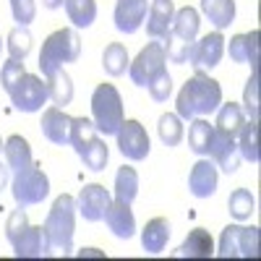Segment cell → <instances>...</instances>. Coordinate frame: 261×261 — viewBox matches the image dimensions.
<instances>
[{
    "instance_id": "obj_41",
    "label": "cell",
    "mask_w": 261,
    "mask_h": 261,
    "mask_svg": "<svg viewBox=\"0 0 261 261\" xmlns=\"http://www.w3.org/2000/svg\"><path fill=\"white\" fill-rule=\"evenodd\" d=\"M29 227V217H27V212H24V206H18V209H13L11 212V217H8V222H6V238H8V243H13L16 238L21 235Z\"/></svg>"
},
{
    "instance_id": "obj_34",
    "label": "cell",
    "mask_w": 261,
    "mask_h": 261,
    "mask_svg": "<svg viewBox=\"0 0 261 261\" xmlns=\"http://www.w3.org/2000/svg\"><path fill=\"white\" fill-rule=\"evenodd\" d=\"M157 134L165 146H178L183 141V120L175 113H165L157 123Z\"/></svg>"
},
{
    "instance_id": "obj_22",
    "label": "cell",
    "mask_w": 261,
    "mask_h": 261,
    "mask_svg": "<svg viewBox=\"0 0 261 261\" xmlns=\"http://www.w3.org/2000/svg\"><path fill=\"white\" fill-rule=\"evenodd\" d=\"M199 27H201L199 11L191 8V6H186V8L175 11V16H172L170 34H175V37L183 39V42H196V37H199Z\"/></svg>"
},
{
    "instance_id": "obj_4",
    "label": "cell",
    "mask_w": 261,
    "mask_h": 261,
    "mask_svg": "<svg viewBox=\"0 0 261 261\" xmlns=\"http://www.w3.org/2000/svg\"><path fill=\"white\" fill-rule=\"evenodd\" d=\"M92 120L94 128L105 136H115L123 125V97L115 84H99L92 94Z\"/></svg>"
},
{
    "instance_id": "obj_9",
    "label": "cell",
    "mask_w": 261,
    "mask_h": 261,
    "mask_svg": "<svg viewBox=\"0 0 261 261\" xmlns=\"http://www.w3.org/2000/svg\"><path fill=\"white\" fill-rule=\"evenodd\" d=\"M118 149H120V154L130 162H141L149 157V134H146V128L139 123V120H123V125L118 128Z\"/></svg>"
},
{
    "instance_id": "obj_32",
    "label": "cell",
    "mask_w": 261,
    "mask_h": 261,
    "mask_svg": "<svg viewBox=\"0 0 261 261\" xmlns=\"http://www.w3.org/2000/svg\"><path fill=\"white\" fill-rule=\"evenodd\" d=\"M253 193L248 188H235L230 193V199H227V212L230 217H235L238 222H243V220H251V214H253Z\"/></svg>"
},
{
    "instance_id": "obj_5",
    "label": "cell",
    "mask_w": 261,
    "mask_h": 261,
    "mask_svg": "<svg viewBox=\"0 0 261 261\" xmlns=\"http://www.w3.org/2000/svg\"><path fill=\"white\" fill-rule=\"evenodd\" d=\"M11 191H13V199L18 206H34V204H42L50 193V178L42 172L34 162L13 175V183H11Z\"/></svg>"
},
{
    "instance_id": "obj_28",
    "label": "cell",
    "mask_w": 261,
    "mask_h": 261,
    "mask_svg": "<svg viewBox=\"0 0 261 261\" xmlns=\"http://www.w3.org/2000/svg\"><path fill=\"white\" fill-rule=\"evenodd\" d=\"M243 123H246V113H243L241 105L227 102V105L217 107V123H214V128H220V130H225V134L235 136Z\"/></svg>"
},
{
    "instance_id": "obj_15",
    "label": "cell",
    "mask_w": 261,
    "mask_h": 261,
    "mask_svg": "<svg viewBox=\"0 0 261 261\" xmlns=\"http://www.w3.org/2000/svg\"><path fill=\"white\" fill-rule=\"evenodd\" d=\"M42 136L47 141L58 144V146H68L71 144V125H73V118L65 115L60 107H47L42 113Z\"/></svg>"
},
{
    "instance_id": "obj_24",
    "label": "cell",
    "mask_w": 261,
    "mask_h": 261,
    "mask_svg": "<svg viewBox=\"0 0 261 261\" xmlns=\"http://www.w3.org/2000/svg\"><path fill=\"white\" fill-rule=\"evenodd\" d=\"M201 13L212 21L217 32H222L235 21V0H201Z\"/></svg>"
},
{
    "instance_id": "obj_19",
    "label": "cell",
    "mask_w": 261,
    "mask_h": 261,
    "mask_svg": "<svg viewBox=\"0 0 261 261\" xmlns=\"http://www.w3.org/2000/svg\"><path fill=\"white\" fill-rule=\"evenodd\" d=\"M258 29L248 32V34H235L227 45L230 60L235 63H248L251 68H258Z\"/></svg>"
},
{
    "instance_id": "obj_44",
    "label": "cell",
    "mask_w": 261,
    "mask_h": 261,
    "mask_svg": "<svg viewBox=\"0 0 261 261\" xmlns=\"http://www.w3.org/2000/svg\"><path fill=\"white\" fill-rule=\"evenodd\" d=\"M63 3H65V0H42V6H45V8H50V11H55V8H63Z\"/></svg>"
},
{
    "instance_id": "obj_17",
    "label": "cell",
    "mask_w": 261,
    "mask_h": 261,
    "mask_svg": "<svg viewBox=\"0 0 261 261\" xmlns=\"http://www.w3.org/2000/svg\"><path fill=\"white\" fill-rule=\"evenodd\" d=\"M172 16H175V6L172 0H149L146 11V34L151 39H165L172 27Z\"/></svg>"
},
{
    "instance_id": "obj_43",
    "label": "cell",
    "mask_w": 261,
    "mask_h": 261,
    "mask_svg": "<svg viewBox=\"0 0 261 261\" xmlns=\"http://www.w3.org/2000/svg\"><path fill=\"white\" fill-rule=\"evenodd\" d=\"M8 165H3V162H0V191H3L6 186H8Z\"/></svg>"
},
{
    "instance_id": "obj_46",
    "label": "cell",
    "mask_w": 261,
    "mask_h": 261,
    "mask_svg": "<svg viewBox=\"0 0 261 261\" xmlns=\"http://www.w3.org/2000/svg\"><path fill=\"white\" fill-rule=\"evenodd\" d=\"M3 144H6V141H3V139H0V151H3Z\"/></svg>"
},
{
    "instance_id": "obj_14",
    "label": "cell",
    "mask_w": 261,
    "mask_h": 261,
    "mask_svg": "<svg viewBox=\"0 0 261 261\" xmlns=\"http://www.w3.org/2000/svg\"><path fill=\"white\" fill-rule=\"evenodd\" d=\"M102 220H105L107 230L115 238H120V241H128V238H134V232H136V217L130 212V204H125V201L113 199L110 206L105 209Z\"/></svg>"
},
{
    "instance_id": "obj_13",
    "label": "cell",
    "mask_w": 261,
    "mask_h": 261,
    "mask_svg": "<svg viewBox=\"0 0 261 261\" xmlns=\"http://www.w3.org/2000/svg\"><path fill=\"white\" fill-rule=\"evenodd\" d=\"M11 246H13V253L18 258H47L53 253V246H50V238L45 232V225L42 227L29 225Z\"/></svg>"
},
{
    "instance_id": "obj_12",
    "label": "cell",
    "mask_w": 261,
    "mask_h": 261,
    "mask_svg": "<svg viewBox=\"0 0 261 261\" xmlns=\"http://www.w3.org/2000/svg\"><path fill=\"white\" fill-rule=\"evenodd\" d=\"M110 201H113V196L105 186L89 183V186H84L76 196V212L86 222H99L105 217V209L110 206Z\"/></svg>"
},
{
    "instance_id": "obj_8",
    "label": "cell",
    "mask_w": 261,
    "mask_h": 261,
    "mask_svg": "<svg viewBox=\"0 0 261 261\" xmlns=\"http://www.w3.org/2000/svg\"><path fill=\"white\" fill-rule=\"evenodd\" d=\"M165 63H167V55H165V47L160 39H151L149 45L136 55V60L128 65V73H130V81L136 86H149V81L154 79L160 71H165Z\"/></svg>"
},
{
    "instance_id": "obj_39",
    "label": "cell",
    "mask_w": 261,
    "mask_h": 261,
    "mask_svg": "<svg viewBox=\"0 0 261 261\" xmlns=\"http://www.w3.org/2000/svg\"><path fill=\"white\" fill-rule=\"evenodd\" d=\"M146 89H149V97L154 99V102H167V99H170V94H172V79H170L167 68H165V71H160L154 79H151Z\"/></svg>"
},
{
    "instance_id": "obj_21",
    "label": "cell",
    "mask_w": 261,
    "mask_h": 261,
    "mask_svg": "<svg viewBox=\"0 0 261 261\" xmlns=\"http://www.w3.org/2000/svg\"><path fill=\"white\" fill-rule=\"evenodd\" d=\"M167 241H170V222L165 220V217H154V220H149L146 227L141 230V246L151 256L162 253Z\"/></svg>"
},
{
    "instance_id": "obj_2",
    "label": "cell",
    "mask_w": 261,
    "mask_h": 261,
    "mask_svg": "<svg viewBox=\"0 0 261 261\" xmlns=\"http://www.w3.org/2000/svg\"><path fill=\"white\" fill-rule=\"evenodd\" d=\"M76 199L71 193H63L53 201V209L45 220V232L50 238L53 253L68 256L73 248V232H76Z\"/></svg>"
},
{
    "instance_id": "obj_3",
    "label": "cell",
    "mask_w": 261,
    "mask_h": 261,
    "mask_svg": "<svg viewBox=\"0 0 261 261\" xmlns=\"http://www.w3.org/2000/svg\"><path fill=\"white\" fill-rule=\"evenodd\" d=\"M81 55V37L76 29H58L53 32L39 53V71L50 76L53 71L63 68L65 63H76Z\"/></svg>"
},
{
    "instance_id": "obj_26",
    "label": "cell",
    "mask_w": 261,
    "mask_h": 261,
    "mask_svg": "<svg viewBox=\"0 0 261 261\" xmlns=\"http://www.w3.org/2000/svg\"><path fill=\"white\" fill-rule=\"evenodd\" d=\"M45 81H47V92H50V99H53L55 107L71 105V99H73V84H71V76L65 73L63 68H58L50 76H45Z\"/></svg>"
},
{
    "instance_id": "obj_45",
    "label": "cell",
    "mask_w": 261,
    "mask_h": 261,
    "mask_svg": "<svg viewBox=\"0 0 261 261\" xmlns=\"http://www.w3.org/2000/svg\"><path fill=\"white\" fill-rule=\"evenodd\" d=\"M79 256H81V258H84V256H97V258H102V256H105V253H99V251H97V248H84V251H81V253H79Z\"/></svg>"
},
{
    "instance_id": "obj_7",
    "label": "cell",
    "mask_w": 261,
    "mask_h": 261,
    "mask_svg": "<svg viewBox=\"0 0 261 261\" xmlns=\"http://www.w3.org/2000/svg\"><path fill=\"white\" fill-rule=\"evenodd\" d=\"M11 102L18 113H39L42 105L50 99V92H47V81H42L39 76L34 73H24L8 92Z\"/></svg>"
},
{
    "instance_id": "obj_27",
    "label": "cell",
    "mask_w": 261,
    "mask_h": 261,
    "mask_svg": "<svg viewBox=\"0 0 261 261\" xmlns=\"http://www.w3.org/2000/svg\"><path fill=\"white\" fill-rule=\"evenodd\" d=\"M235 144L241 157L248 162H258V120H246L241 125V130L235 134Z\"/></svg>"
},
{
    "instance_id": "obj_31",
    "label": "cell",
    "mask_w": 261,
    "mask_h": 261,
    "mask_svg": "<svg viewBox=\"0 0 261 261\" xmlns=\"http://www.w3.org/2000/svg\"><path fill=\"white\" fill-rule=\"evenodd\" d=\"M212 128L214 125H209V120H204V118H193L191 125H188V146L199 157H206V151H209Z\"/></svg>"
},
{
    "instance_id": "obj_37",
    "label": "cell",
    "mask_w": 261,
    "mask_h": 261,
    "mask_svg": "<svg viewBox=\"0 0 261 261\" xmlns=\"http://www.w3.org/2000/svg\"><path fill=\"white\" fill-rule=\"evenodd\" d=\"M162 42V47H165V55L170 63H175V65H186L188 63V55H191V47H193V42H183L178 39L175 34H167Z\"/></svg>"
},
{
    "instance_id": "obj_20",
    "label": "cell",
    "mask_w": 261,
    "mask_h": 261,
    "mask_svg": "<svg viewBox=\"0 0 261 261\" xmlns=\"http://www.w3.org/2000/svg\"><path fill=\"white\" fill-rule=\"evenodd\" d=\"M175 258H212L214 256V241L204 227H196L188 232L183 246L172 253Z\"/></svg>"
},
{
    "instance_id": "obj_33",
    "label": "cell",
    "mask_w": 261,
    "mask_h": 261,
    "mask_svg": "<svg viewBox=\"0 0 261 261\" xmlns=\"http://www.w3.org/2000/svg\"><path fill=\"white\" fill-rule=\"evenodd\" d=\"M81 162H84V167L86 170H92V172H102L105 170V165H107V160H110V149H107V144L97 136L89 146H86L84 151H81Z\"/></svg>"
},
{
    "instance_id": "obj_16",
    "label": "cell",
    "mask_w": 261,
    "mask_h": 261,
    "mask_svg": "<svg viewBox=\"0 0 261 261\" xmlns=\"http://www.w3.org/2000/svg\"><path fill=\"white\" fill-rule=\"evenodd\" d=\"M149 0H118L115 6V29L123 34H136L146 21Z\"/></svg>"
},
{
    "instance_id": "obj_40",
    "label": "cell",
    "mask_w": 261,
    "mask_h": 261,
    "mask_svg": "<svg viewBox=\"0 0 261 261\" xmlns=\"http://www.w3.org/2000/svg\"><path fill=\"white\" fill-rule=\"evenodd\" d=\"M11 13L18 27H29L37 16V6L34 0H11Z\"/></svg>"
},
{
    "instance_id": "obj_36",
    "label": "cell",
    "mask_w": 261,
    "mask_h": 261,
    "mask_svg": "<svg viewBox=\"0 0 261 261\" xmlns=\"http://www.w3.org/2000/svg\"><path fill=\"white\" fill-rule=\"evenodd\" d=\"M8 53L13 60H27V55L32 53V34L27 27H16L8 34Z\"/></svg>"
},
{
    "instance_id": "obj_35",
    "label": "cell",
    "mask_w": 261,
    "mask_h": 261,
    "mask_svg": "<svg viewBox=\"0 0 261 261\" xmlns=\"http://www.w3.org/2000/svg\"><path fill=\"white\" fill-rule=\"evenodd\" d=\"M94 139H97L94 120H89V118H73V125H71V146L76 149V154H81V151L89 146Z\"/></svg>"
},
{
    "instance_id": "obj_10",
    "label": "cell",
    "mask_w": 261,
    "mask_h": 261,
    "mask_svg": "<svg viewBox=\"0 0 261 261\" xmlns=\"http://www.w3.org/2000/svg\"><path fill=\"white\" fill-rule=\"evenodd\" d=\"M222 55H225V37L222 32H212L193 42L188 63L193 65L196 73H204V71H212L214 65H220Z\"/></svg>"
},
{
    "instance_id": "obj_29",
    "label": "cell",
    "mask_w": 261,
    "mask_h": 261,
    "mask_svg": "<svg viewBox=\"0 0 261 261\" xmlns=\"http://www.w3.org/2000/svg\"><path fill=\"white\" fill-rule=\"evenodd\" d=\"M65 13L73 21V27L86 29L94 24L97 18V0H65Z\"/></svg>"
},
{
    "instance_id": "obj_47",
    "label": "cell",
    "mask_w": 261,
    "mask_h": 261,
    "mask_svg": "<svg viewBox=\"0 0 261 261\" xmlns=\"http://www.w3.org/2000/svg\"><path fill=\"white\" fill-rule=\"evenodd\" d=\"M0 50H3V42H0Z\"/></svg>"
},
{
    "instance_id": "obj_11",
    "label": "cell",
    "mask_w": 261,
    "mask_h": 261,
    "mask_svg": "<svg viewBox=\"0 0 261 261\" xmlns=\"http://www.w3.org/2000/svg\"><path fill=\"white\" fill-rule=\"evenodd\" d=\"M206 157H212V162L222 172H227V175H232V172L241 167V151H238L235 136L225 134V130H220V128H212Z\"/></svg>"
},
{
    "instance_id": "obj_18",
    "label": "cell",
    "mask_w": 261,
    "mask_h": 261,
    "mask_svg": "<svg viewBox=\"0 0 261 261\" xmlns=\"http://www.w3.org/2000/svg\"><path fill=\"white\" fill-rule=\"evenodd\" d=\"M217 165L212 160H199L191 167V175H188V191L196 196V199H209V196L217 191Z\"/></svg>"
},
{
    "instance_id": "obj_6",
    "label": "cell",
    "mask_w": 261,
    "mask_h": 261,
    "mask_svg": "<svg viewBox=\"0 0 261 261\" xmlns=\"http://www.w3.org/2000/svg\"><path fill=\"white\" fill-rule=\"evenodd\" d=\"M222 258H258V227L227 225L220 235Z\"/></svg>"
},
{
    "instance_id": "obj_38",
    "label": "cell",
    "mask_w": 261,
    "mask_h": 261,
    "mask_svg": "<svg viewBox=\"0 0 261 261\" xmlns=\"http://www.w3.org/2000/svg\"><path fill=\"white\" fill-rule=\"evenodd\" d=\"M243 113L251 120H258V68H251V79L243 89Z\"/></svg>"
},
{
    "instance_id": "obj_1",
    "label": "cell",
    "mask_w": 261,
    "mask_h": 261,
    "mask_svg": "<svg viewBox=\"0 0 261 261\" xmlns=\"http://www.w3.org/2000/svg\"><path fill=\"white\" fill-rule=\"evenodd\" d=\"M222 105V86L206 73H193L183 89L178 92L175 99V115L180 120H193L217 113V107Z\"/></svg>"
},
{
    "instance_id": "obj_42",
    "label": "cell",
    "mask_w": 261,
    "mask_h": 261,
    "mask_svg": "<svg viewBox=\"0 0 261 261\" xmlns=\"http://www.w3.org/2000/svg\"><path fill=\"white\" fill-rule=\"evenodd\" d=\"M27 73V68H24V60H8V63H3V68H0V84H3V89L6 92H11V86Z\"/></svg>"
},
{
    "instance_id": "obj_23",
    "label": "cell",
    "mask_w": 261,
    "mask_h": 261,
    "mask_svg": "<svg viewBox=\"0 0 261 261\" xmlns=\"http://www.w3.org/2000/svg\"><path fill=\"white\" fill-rule=\"evenodd\" d=\"M3 151H6V165L8 170L13 172H21V170H27L34 160H32V146L24 136H11L6 139L3 144Z\"/></svg>"
},
{
    "instance_id": "obj_25",
    "label": "cell",
    "mask_w": 261,
    "mask_h": 261,
    "mask_svg": "<svg viewBox=\"0 0 261 261\" xmlns=\"http://www.w3.org/2000/svg\"><path fill=\"white\" fill-rule=\"evenodd\" d=\"M113 196H115L118 201L134 204V199L139 196V172H136V167H130V165L118 167V172H115V191H113Z\"/></svg>"
},
{
    "instance_id": "obj_30",
    "label": "cell",
    "mask_w": 261,
    "mask_h": 261,
    "mask_svg": "<svg viewBox=\"0 0 261 261\" xmlns=\"http://www.w3.org/2000/svg\"><path fill=\"white\" fill-rule=\"evenodd\" d=\"M102 65H105V73L107 76H123L128 71V50L120 45V42H110L102 53Z\"/></svg>"
}]
</instances>
